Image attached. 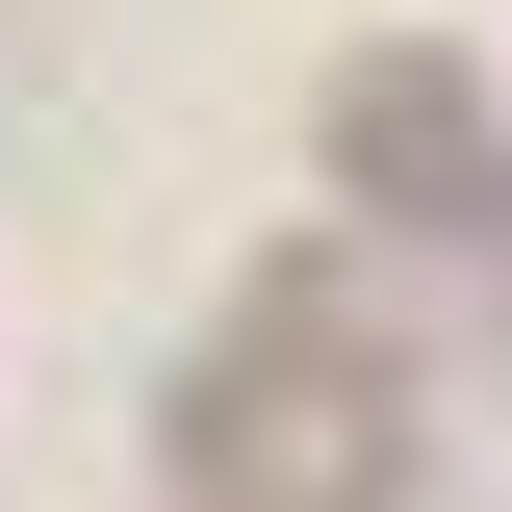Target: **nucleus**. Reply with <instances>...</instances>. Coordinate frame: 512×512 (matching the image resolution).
<instances>
[{
  "label": "nucleus",
  "instance_id": "f03ea898",
  "mask_svg": "<svg viewBox=\"0 0 512 512\" xmlns=\"http://www.w3.org/2000/svg\"><path fill=\"white\" fill-rule=\"evenodd\" d=\"M333 154H359L384 205H436V231H487V103H461L436 52H359V103H333Z\"/></svg>",
  "mask_w": 512,
  "mask_h": 512
},
{
  "label": "nucleus",
  "instance_id": "f257e3e1",
  "mask_svg": "<svg viewBox=\"0 0 512 512\" xmlns=\"http://www.w3.org/2000/svg\"><path fill=\"white\" fill-rule=\"evenodd\" d=\"M384 461H410V384H384V333L333 308V282H282V308L180 384V487L205 512H359Z\"/></svg>",
  "mask_w": 512,
  "mask_h": 512
}]
</instances>
